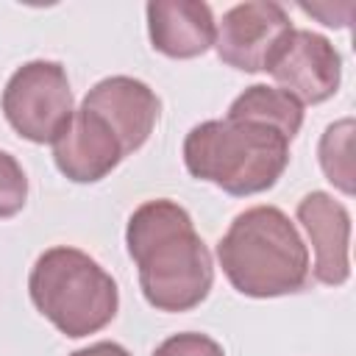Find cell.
I'll list each match as a JSON object with an SVG mask.
<instances>
[{
  "instance_id": "cell-12",
  "label": "cell",
  "mask_w": 356,
  "mask_h": 356,
  "mask_svg": "<svg viewBox=\"0 0 356 356\" xmlns=\"http://www.w3.org/2000/svg\"><path fill=\"white\" fill-rule=\"evenodd\" d=\"M225 117H231V120H253V122L270 125V128L281 131L292 142L298 136L300 125H303V103L298 97H292L289 92L278 89V86L253 83L231 103Z\"/></svg>"
},
{
  "instance_id": "cell-6",
  "label": "cell",
  "mask_w": 356,
  "mask_h": 356,
  "mask_svg": "<svg viewBox=\"0 0 356 356\" xmlns=\"http://www.w3.org/2000/svg\"><path fill=\"white\" fill-rule=\"evenodd\" d=\"M292 33V19L273 0H250L228 8L217 25L214 47L220 61L242 72H261L281 42Z\"/></svg>"
},
{
  "instance_id": "cell-3",
  "label": "cell",
  "mask_w": 356,
  "mask_h": 356,
  "mask_svg": "<svg viewBox=\"0 0 356 356\" xmlns=\"http://www.w3.org/2000/svg\"><path fill=\"white\" fill-rule=\"evenodd\" d=\"M186 170L234 197L259 195L284 175L289 139L253 120H206L184 139Z\"/></svg>"
},
{
  "instance_id": "cell-10",
  "label": "cell",
  "mask_w": 356,
  "mask_h": 356,
  "mask_svg": "<svg viewBox=\"0 0 356 356\" xmlns=\"http://www.w3.org/2000/svg\"><path fill=\"white\" fill-rule=\"evenodd\" d=\"M298 222L314 248V278L339 286L350 278V214L328 192H309L298 203Z\"/></svg>"
},
{
  "instance_id": "cell-14",
  "label": "cell",
  "mask_w": 356,
  "mask_h": 356,
  "mask_svg": "<svg viewBox=\"0 0 356 356\" xmlns=\"http://www.w3.org/2000/svg\"><path fill=\"white\" fill-rule=\"evenodd\" d=\"M25 197H28V178L19 161L11 153L0 150V220L22 211Z\"/></svg>"
},
{
  "instance_id": "cell-2",
  "label": "cell",
  "mask_w": 356,
  "mask_h": 356,
  "mask_svg": "<svg viewBox=\"0 0 356 356\" xmlns=\"http://www.w3.org/2000/svg\"><path fill=\"white\" fill-rule=\"evenodd\" d=\"M231 286L248 298H281L309 281V250L295 222L275 206H253L234 217L217 245Z\"/></svg>"
},
{
  "instance_id": "cell-8",
  "label": "cell",
  "mask_w": 356,
  "mask_h": 356,
  "mask_svg": "<svg viewBox=\"0 0 356 356\" xmlns=\"http://www.w3.org/2000/svg\"><path fill=\"white\" fill-rule=\"evenodd\" d=\"M81 108L97 114L114 131V136L122 145V153L128 156L147 142V136L156 128L161 106L147 83L128 75H111L97 81L86 92Z\"/></svg>"
},
{
  "instance_id": "cell-16",
  "label": "cell",
  "mask_w": 356,
  "mask_h": 356,
  "mask_svg": "<svg viewBox=\"0 0 356 356\" xmlns=\"http://www.w3.org/2000/svg\"><path fill=\"white\" fill-rule=\"evenodd\" d=\"M70 356H131V353L117 342H95V345L81 348V350H75Z\"/></svg>"
},
{
  "instance_id": "cell-13",
  "label": "cell",
  "mask_w": 356,
  "mask_h": 356,
  "mask_svg": "<svg viewBox=\"0 0 356 356\" xmlns=\"http://www.w3.org/2000/svg\"><path fill=\"white\" fill-rule=\"evenodd\" d=\"M353 120L345 117L325 128L320 139V167L345 195H353Z\"/></svg>"
},
{
  "instance_id": "cell-1",
  "label": "cell",
  "mask_w": 356,
  "mask_h": 356,
  "mask_svg": "<svg viewBox=\"0 0 356 356\" xmlns=\"http://www.w3.org/2000/svg\"><path fill=\"white\" fill-rule=\"evenodd\" d=\"M125 245L139 267L145 300L159 312L200 306L214 284V264L192 217L172 200L142 203L125 228Z\"/></svg>"
},
{
  "instance_id": "cell-4",
  "label": "cell",
  "mask_w": 356,
  "mask_h": 356,
  "mask_svg": "<svg viewBox=\"0 0 356 356\" xmlns=\"http://www.w3.org/2000/svg\"><path fill=\"white\" fill-rule=\"evenodd\" d=\"M28 292L33 306L72 339L106 328L120 306L114 278L89 253L67 245L50 248L36 259Z\"/></svg>"
},
{
  "instance_id": "cell-9",
  "label": "cell",
  "mask_w": 356,
  "mask_h": 356,
  "mask_svg": "<svg viewBox=\"0 0 356 356\" xmlns=\"http://www.w3.org/2000/svg\"><path fill=\"white\" fill-rule=\"evenodd\" d=\"M122 145L114 131L92 111H72L64 131L53 139L56 167L75 184H95L122 161Z\"/></svg>"
},
{
  "instance_id": "cell-7",
  "label": "cell",
  "mask_w": 356,
  "mask_h": 356,
  "mask_svg": "<svg viewBox=\"0 0 356 356\" xmlns=\"http://www.w3.org/2000/svg\"><path fill=\"white\" fill-rule=\"evenodd\" d=\"M264 70L275 78L278 89L312 106L334 97L342 81V58L337 47L325 36L298 28H292Z\"/></svg>"
},
{
  "instance_id": "cell-11",
  "label": "cell",
  "mask_w": 356,
  "mask_h": 356,
  "mask_svg": "<svg viewBox=\"0 0 356 356\" xmlns=\"http://www.w3.org/2000/svg\"><path fill=\"white\" fill-rule=\"evenodd\" d=\"M147 33L159 53L195 58L214 44L217 22L200 0H153L147 3Z\"/></svg>"
},
{
  "instance_id": "cell-5",
  "label": "cell",
  "mask_w": 356,
  "mask_h": 356,
  "mask_svg": "<svg viewBox=\"0 0 356 356\" xmlns=\"http://www.w3.org/2000/svg\"><path fill=\"white\" fill-rule=\"evenodd\" d=\"M72 111V89L58 61H28L8 78L3 89V114L8 125L22 139L36 145H53Z\"/></svg>"
},
{
  "instance_id": "cell-15",
  "label": "cell",
  "mask_w": 356,
  "mask_h": 356,
  "mask_svg": "<svg viewBox=\"0 0 356 356\" xmlns=\"http://www.w3.org/2000/svg\"><path fill=\"white\" fill-rule=\"evenodd\" d=\"M153 356H225L222 345L214 342L206 334H195V331H184V334H172L167 337Z\"/></svg>"
}]
</instances>
